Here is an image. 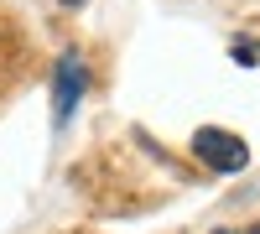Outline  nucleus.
Listing matches in <instances>:
<instances>
[{
	"mask_svg": "<svg viewBox=\"0 0 260 234\" xmlns=\"http://www.w3.org/2000/svg\"><path fill=\"white\" fill-rule=\"evenodd\" d=\"M62 6H83V0H62Z\"/></svg>",
	"mask_w": 260,
	"mask_h": 234,
	"instance_id": "nucleus-3",
	"label": "nucleus"
},
{
	"mask_svg": "<svg viewBox=\"0 0 260 234\" xmlns=\"http://www.w3.org/2000/svg\"><path fill=\"white\" fill-rule=\"evenodd\" d=\"M192 151H198V161L213 166V172H240V166L250 161L245 141L229 136V130H219V125H203V130L192 136Z\"/></svg>",
	"mask_w": 260,
	"mask_h": 234,
	"instance_id": "nucleus-1",
	"label": "nucleus"
},
{
	"mask_svg": "<svg viewBox=\"0 0 260 234\" xmlns=\"http://www.w3.org/2000/svg\"><path fill=\"white\" fill-rule=\"evenodd\" d=\"M245 234H260V224H255V229H245Z\"/></svg>",
	"mask_w": 260,
	"mask_h": 234,
	"instance_id": "nucleus-4",
	"label": "nucleus"
},
{
	"mask_svg": "<svg viewBox=\"0 0 260 234\" xmlns=\"http://www.w3.org/2000/svg\"><path fill=\"white\" fill-rule=\"evenodd\" d=\"M83 83H89V73H83L78 52H62L57 57V73H52V115H57V125H68V115L78 110Z\"/></svg>",
	"mask_w": 260,
	"mask_h": 234,
	"instance_id": "nucleus-2",
	"label": "nucleus"
}]
</instances>
